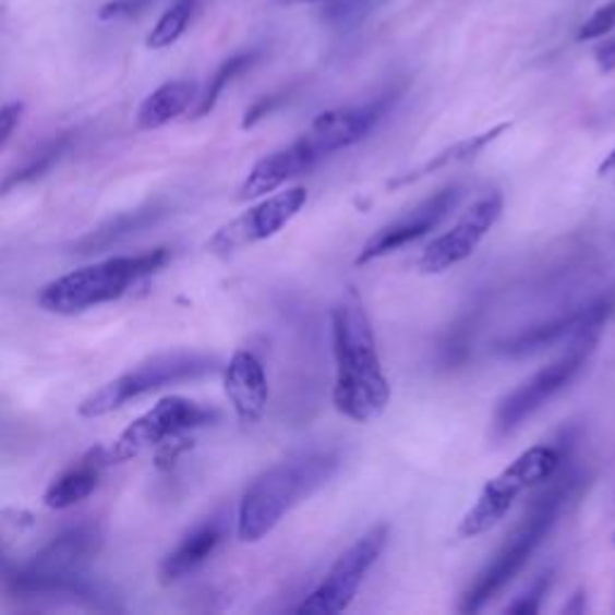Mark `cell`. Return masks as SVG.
<instances>
[{"mask_svg": "<svg viewBox=\"0 0 615 615\" xmlns=\"http://www.w3.org/2000/svg\"><path fill=\"white\" fill-rule=\"evenodd\" d=\"M613 311H615V299L613 296H603V299H596L582 308H577V311L572 313L555 317V321L551 323L534 325L510 339L498 341V345H495V351L503 353V357H512V359L529 357V353H539L543 349L558 345V341L563 339H572L579 329H584L589 323H596V321L608 323Z\"/></svg>", "mask_w": 615, "mask_h": 615, "instance_id": "cell-15", "label": "cell"}, {"mask_svg": "<svg viewBox=\"0 0 615 615\" xmlns=\"http://www.w3.org/2000/svg\"><path fill=\"white\" fill-rule=\"evenodd\" d=\"M317 161L321 159L305 145L303 137L296 140L289 147L272 152L265 159L255 164L251 173L245 176L243 185L239 188V200H255L267 193H275L277 188L289 183L296 176L311 171Z\"/></svg>", "mask_w": 615, "mask_h": 615, "instance_id": "cell-17", "label": "cell"}, {"mask_svg": "<svg viewBox=\"0 0 615 615\" xmlns=\"http://www.w3.org/2000/svg\"><path fill=\"white\" fill-rule=\"evenodd\" d=\"M224 393L243 423L253 425L267 409L269 385L265 365L253 351H236L231 361L224 365Z\"/></svg>", "mask_w": 615, "mask_h": 615, "instance_id": "cell-16", "label": "cell"}, {"mask_svg": "<svg viewBox=\"0 0 615 615\" xmlns=\"http://www.w3.org/2000/svg\"><path fill=\"white\" fill-rule=\"evenodd\" d=\"M221 539H224V527L217 522V519L193 529L191 534H188L179 546L161 560L159 565L161 582L171 584L188 575H193L197 567H203L212 558V553L219 548Z\"/></svg>", "mask_w": 615, "mask_h": 615, "instance_id": "cell-18", "label": "cell"}, {"mask_svg": "<svg viewBox=\"0 0 615 615\" xmlns=\"http://www.w3.org/2000/svg\"><path fill=\"white\" fill-rule=\"evenodd\" d=\"M197 8V0H176V3L159 17L157 25L149 32L147 46L149 49H169L179 41L188 25H191L193 13Z\"/></svg>", "mask_w": 615, "mask_h": 615, "instance_id": "cell-24", "label": "cell"}, {"mask_svg": "<svg viewBox=\"0 0 615 615\" xmlns=\"http://www.w3.org/2000/svg\"><path fill=\"white\" fill-rule=\"evenodd\" d=\"M22 111H25V104L22 101H10L5 106H0V149L5 147V142L10 140V135L15 133V128L22 118Z\"/></svg>", "mask_w": 615, "mask_h": 615, "instance_id": "cell-29", "label": "cell"}, {"mask_svg": "<svg viewBox=\"0 0 615 615\" xmlns=\"http://www.w3.org/2000/svg\"><path fill=\"white\" fill-rule=\"evenodd\" d=\"M563 461L560 447L555 445H536L519 455L510 467H505L498 477H493L483 486L479 501L459 522L457 534L461 539H474L486 534L501 519L510 512V507L519 495L539 483L548 481L558 471Z\"/></svg>", "mask_w": 615, "mask_h": 615, "instance_id": "cell-8", "label": "cell"}, {"mask_svg": "<svg viewBox=\"0 0 615 615\" xmlns=\"http://www.w3.org/2000/svg\"><path fill=\"white\" fill-rule=\"evenodd\" d=\"M171 260L169 248L142 255L109 257L101 263L87 265L46 284L39 293V305L53 315H77L89 308L118 301L142 279L167 267Z\"/></svg>", "mask_w": 615, "mask_h": 615, "instance_id": "cell-3", "label": "cell"}, {"mask_svg": "<svg viewBox=\"0 0 615 615\" xmlns=\"http://www.w3.org/2000/svg\"><path fill=\"white\" fill-rule=\"evenodd\" d=\"M13 572H10V565L5 563V558H3V553H0V577H10Z\"/></svg>", "mask_w": 615, "mask_h": 615, "instance_id": "cell-34", "label": "cell"}, {"mask_svg": "<svg viewBox=\"0 0 615 615\" xmlns=\"http://www.w3.org/2000/svg\"><path fill=\"white\" fill-rule=\"evenodd\" d=\"M582 601H584V596H582V591H579V594L575 596V603H572V606H565V613H582V611H584Z\"/></svg>", "mask_w": 615, "mask_h": 615, "instance_id": "cell-33", "label": "cell"}, {"mask_svg": "<svg viewBox=\"0 0 615 615\" xmlns=\"http://www.w3.org/2000/svg\"><path fill=\"white\" fill-rule=\"evenodd\" d=\"M217 371L219 361L215 357H207V353H164V357H154L145 363H140L137 369L128 371L121 377H116V381L99 387L97 393H92L82 401L77 413L82 419H99L125 407L128 401L157 393L161 387L197 381V377H205Z\"/></svg>", "mask_w": 615, "mask_h": 615, "instance_id": "cell-7", "label": "cell"}, {"mask_svg": "<svg viewBox=\"0 0 615 615\" xmlns=\"http://www.w3.org/2000/svg\"><path fill=\"white\" fill-rule=\"evenodd\" d=\"M308 203L305 188H289V191L275 193L263 203L253 205L243 215L231 219L229 224L212 236L207 248L215 255L227 257L231 253H239L248 245H255L260 241H267L272 236L279 233L287 224L299 217V212Z\"/></svg>", "mask_w": 615, "mask_h": 615, "instance_id": "cell-11", "label": "cell"}, {"mask_svg": "<svg viewBox=\"0 0 615 615\" xmlns=\"http://www.w3.org/2000/svg\"><path fill=\"white\" fill-rule=\"evenodd\" d=\"M279 104H281V97H279V94H269V97H263L260 101H255V104L251 106V109L245 111L243 128H245V130H248V128H253L255 123L263 121V118H265L267 113L275 111Z\"/></svg>", "mask_w": 615, "mask_h": 615, "instance_id": "cell-30", "label": "cell"}, {"mask_svg": "<svg viewBox=\"0 0 615 615\" xmlns=\"http://www.w3.org/2000/svg\"><path fill=\"white\" fill-rule=\"evenodd\" d=\"M217 419L215 409H207L185 397H164L149 411L142 413L128 429L118 435L113 447L106 453L111 465H121L145 453L147 447L164 445L167 441H179L188 431L203 429Z\"/></svg>", "mask_w": 615, "mask_h": 615, "instance_id": "cell-9", "label": "cell"}, {"mask_svg": "<svg viewBox=\"0 0 615 615\" xmlns=\"http://www.w3.org/2000/svg\"><path fill=\"white\" fill-rule=\"evenodd\" d=\"M154 0H111L99 10V20H123V17H133L137 13H142L147 5H152Z\"/></svg>", "mask_w": 615, "mask_h": 615, "instance_id": "cell-28", "label": "cell"}, {"mask_svg": "<svg viewBox=\"0 0 615 615\" xmlns=\"http://www.w3.org/2000/svg\"><path fill=\"white\" fill-rule=\"evenodd\" d=\"M613 543H615V534H613Z\"/></svg>", "mask_w": 615, "mask_h": 615, "instance_id": "cell-36", "label": "cell"}, {"mask_svg": "<svg viewBox=\"0 0 615 615\" xmlns=\"http://www.w3.org/2000/svg\"><path fill=\"white\" fill-rule=\"evenodd\" d=\"M603 327H606V321L589 323L584 329H579V333L570 339V347H567L558 359L548 365H543L539 373L531 375L529 381L512 389V393L501 401L493 417L495 441L510 437L519 425L534 417L539 409L546 407L555 395H560L563 389L582 373L587 361L591 359V353H594L599 345Z\"/></svg>", "mask_w": 615, "mask_h": 615, "instance_id": "cell-6", "label": "cell"}, {"mask_svg": "<svg viewBox=\"0 0 615 615\" xmlns=\"http://www.w3.org/2000/svg\"><path fill=\"white\" fill-rule=\"evenodd\" d=\"M101 531L94 524H80L56 536L29 565L10 575V589L22 596H92L85 582V567L97 558Z\"/></svg>", "mask_w": 615, "mask_h": 615, "instance_id": "cell-5", "label": "cell"}, {"mask_svg": "<svg viewBox=\"0 0 615 615\" xmlns=\"http://www.w3.org/2000/svg\"><path fill=\"white\" fill-rule=\"evenodd\" d=\"M197 99V85L191 80H171L154 89L137 109V128L157 130L183 116Z\"/></svg>", "mask_w": 615, "mask_h": 615, "instance_id": "cell-21", "label": "cell"}, {"mask_svg": "<svg viewBox=\"0 0 615 615\" xmlns=\"http://www.w3.org/2000/svg\"><path fill=\"white\" fill-rule=\"evenodd\" d=\"M505 200L498 191L479 197L465 215L459 217L453 229L433 239L425 251L421 253L419 269L423 275H441V272L465 263L467 257L474 255L481 241L486 239L489 231L498 224L503 215Z\"/></svg>", "mask_w": 615, "mask_h": 615, "instance_id": "cell-12", "label": "cell"}, {"mask_svg": "<svg viewBox=\"0 0 615 615\" xmlns=\"http://www.w3.org/2000/svg\"><path fill=\"white\" fill-rule=\"evenodd\" d=\"M611 32H615V0H608L606 5L596 8L594 13H591L584 22L582 27L577 32V41H596L608 37Z\"/></svg>", "mask_w": 615, "mask_h": 615, "instance_id": "cell-26", "label": "cell"}, {"mask_svg": "<svg viewBox=\"0 0 615 615\" xmlns=\"http://www.w3.org/2000/svg\"><path fill=\"white\" fill-rule=\"evenodd\" d=\"M596 173H599L601 181H606V183L615 185V149L608 154L606 159L601 161V167H599Z\"/></svg>", "mask_w": 615, "mask_h": 615, "instance_id": "cell-32", "label": "cell"}, {"mask_svg": "<svg viewBox=\"0 0 615 615\" xmlns=\"http://www.w3.org/2000/svg\"><path fill=\"white\" fill-rule=\"evenodd\" d=\"M548 587H551V572L548 575H541L539 582L531 587L522 599L515 601L512 606H507V613H529V615L531 613H539L541 611V599L546 596Z\"/></svg>", "mask_w": 615, "mask_h": 615, "instance_id": "cell-27", "label": "cell"}, {"mask_svg": "<svg viewBox=\"0 0 615 615\" xmlns=\"http://www.w3.org/2000/svg\"><path fill=\"white\" fill-rule=\"evenodd\" d=\"M301 3H325V0H301Z\"/></svg>", "mask_w": 615, "mask_h": 615, "instance_id": "cell-35", "label": "cell"}, {"mask_svg": "<svg viewBox=\"0 0 615 615\" xmlns=\"http://www.w3.org/2000/svg\"><path fill=\"white\" fill-rule=\"evenodd\" d=\"M73 147V137L70 135H61L51 142H46L41 149H37L32 154V157L22 164V167L10 171L3 181H0V197L10 195L13 191L22 185H29L34 181L44 179L46 173H49L58 161H61L65 154Z\"/></svg>", "mask_w": 615, "mask_h": 615, "instance_id": "cell-23", "label": "cell"}, {"mask_svg": "<svg viewBox=\"0 0 615 615\" xmlns=\"http://www.w3.org/2000/svg\"><path fill=\"white\" fill-rule=\"evenodd\" d=\"M333 353L337 365L335 407L349 421L369 423L389 405V383L377 357L375 335L361 293L349 287L333 311Z\"/></svg>", "mask_w": 615, "mask_h": 615, "instance_id": "cell-1", "label": "cell"}, {"mask_svg": "<svg viewBox=\"0 0 615 615\" xmlns=\"http://www.w3.org/2000/svg\"><path fill=\"white\" fill-rule=\"evenodd\" d=\"M461 195H465V191H461L459 185H447L443 191L425 197L417 207L405 212V215L397 217L395 221L385 224L381 231H375L371 239L363 243L361 253L357 257V265L359 267L369 265L377 257L397 253L405 245L429 236L433 229L441 227L443 219L459 205Z\"/></svg>", "mask_w": 615, "mask_h": 615, "instance_id": "cell-13", "label": "cell"}, {"mask_svg": "<svg viewBox=\"0 0 615 615\" xmlns=\"http://www.w3.org/2000/svg\"><path fill=\"white\" fill-rule=\"evenodd\" d=\"M510 128H512V123H498V125H493L491 130H486V133H479V135H471L467 140H461V142H457V145L447 147L443 152H437L435 157H431L429 161L421 164L419 169H413L409 173H401L399 179H393V181L387 183V188L409 185L413 181L425 179V176H431V173H437V171L449 169V167H457V164L474 161L483 149H486L489 145H493V142L498 140L503 133H507V130H510Z\"/></svg>", "mask_w": 615, "mask_h": 615, "instance_id": "cell-22", "label": "cell"}, {"mask_svg": "<svg viewBox=\"0 0 615 615\" xmlns=\"http://www.w3.org/2000/svg\"><path fill=\"white\" fill-rule=\"evenodd\" d=\"M389 104H393V99L385 97L363 106L329 109L317 116L311 128L305 130L303 142L313 149L317 159H325L329 154L357 145V142L369 135L389 109Z\"/></svg>", "mask_w": 615, "mask_h": 615, "instance_id": "cell-14", "label": "cell"}, {"mask_svg": "<svg viewBox=\"0 0 615 615\" xmlns=\"http://www.w3.org/2000/svg\"><path fill=\"white\" fill-rule=\"evenodd\" d=\"M255 61H257L255 53H239V56L229 58V61H224L219 65L217 73H215V77L209 80L205 94H203V97H200L195 111H193V118H205L207 113H212V109H215L217 101L221 99L224 89H227L236 77L243 75L245 70L251 68Z\"/></svg>", "mask_w": 615, "mask_h": 615, "instance_id": "cell-25", "label": "cell"}, {"mask_svg": "<svg viewBox=\"0 0 615 615\" xmlns=\"http://www.w3.org/2000/svg\"><path fill=\"white\" fill-rule=\"evenodd\" d=\"M164 215H167V209L161 205H149V207H142L135 212H125V215H118L116 219L106 221L104 227L89 231L87 236H82V239L75 243V253L77 255H97L109 251V248L123 243L130 236H135L140 231H145L149 227H154Z\"/></svg>", "mask_w": 615, "mask_h": 615, "instance_id": "cell-20", "label": "cell"}, {"mask_svg": "<svg viewBox=\"0 0 615 615\" xmlns=\"http://www.w3.org/2000/svg\"><path fill=\"white\" fill-rule=\"evenodd\" d=\"M339 455L333 449L308 453L287 461H279L265 474H260L239 505L236 534L243 543H257L287 517L296 505L323 489L337 474Z\"/></svg>", "mask_w": 615, "mask_h": 615, "instance_id": "cell-2", "label": "cell"}, {"mask_svg": "<svg viewBox=\"0 0 615 615\" xmlns=\"http://www.w3.org/2000/svg\"><path fill=\"white\" fill-rule=\"evenodd\" d=\"M594 61L601 73H613L615 70V34L599 46L594 53Z\"/></svg>", "mask_w": 615, "mask_h": 615, "instance_id": "cell-31", "label": "cell"}, {"mask_svg": "<svg viewBox=\"0 0 615 615\" xmlns=\"http://www.w3.org/2000/svg\"><path fill=\"white\" fill-rule=\"evenodd\" d=\"M387 539V524H375L373 529L365 531L357 543H351V546L339 555L337 563L329 567L323 584L317 587L313 594H308V599L296 611L308 615H333L347 611L349 603L357 599L365 575L371 572V567L385 551Z\"/></svg>", "mask_w": 615, "mask_h": 615, "instance_id": "cell-10", "label": "cell"}, {"mask_svg": "<svg viewBox=\"0 0 615 615\" xmlns=\"http://www.w3.org/2000/svg\"><path fill=\"white\" fill-rule=\"evenodd\" d=\"M104 461H109L104 449H94L77 467L68 469L65 474H61L51 483L49 491L44 493V505L51 507V510H70V507L87 501L99 486Z\"/></svg>", "mask_w": 615, "mask_h": 615, "instance_id": "cell-19", "label": "cell"}, {"mask_svg": "<svg viewBox=\"0 0 615 615\" xmlns=\"http://www.w3.org/2000/svg\"><path fill=\"white\" fill-rule=\"evenodd\" d=\"M570 493V481L560 479L555 481L551 489L543 491L539 498L531 503L522 522L517 524L501 551L493 555V560L479 572L477 582L467 589L465 601H461V611L465 613H479L486 608V603L493 601L501 591L512 582V579L524 570L531 555L548 536L555 519L560 515V507Z\"/></svg>", "mask_w": 615, "mask_h": 615, "instance_id": "cell-4", "label": "cell"}]
</instances>
